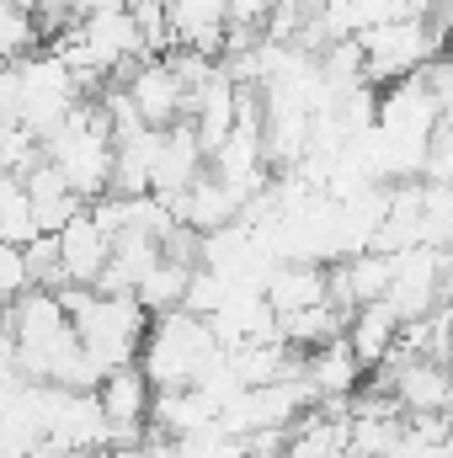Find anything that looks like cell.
I'll return each instance as SVG.
<instances>
[{
  "label": "cell",
  "instance_id": "obj_1",
  "mask_svg": "<svg viewBox=\"0 0 453 458\" xmlns=\"http://www.w3.org/2000/svg\"><path fill=\"white\" fill-rule=\"evenodd\" d=\"M5 310H11V357L27 378L70 384V389H97L102 384V368L86 357L59 288H21Z\"/></svg>",
  "mask_w": 453,
  "mask_h": 458
},
{
  "label": "cell",
  "instance_id": "obj_2",
  "mask_svg": "<svg viewBox=\"0 0 453 458\" xmlns=\"http://www.w3.org/2000/svg\"><path fill=\"white\" fill-rule=\"evenodd\" d=\"M70 320H75V336L86 346V357L107 373L123 362H139V346L150 331V310L133 299V293H107V288H59Z\"/></svg>",
  "mask_w": 453,
  "mask_h": 458
},
{
  "label": "cell",
  "instance_id": "obj_3",
  "mask_svg": "<svg viewBox=\"0 0 453 458\" xmlns=\"http://www.w3.org/2000/svg\"><path fill=\"white\" fill-rule=\"evenodd\" d=\"M113 155L117 144H113V123L102 113V102H81L59 128L43 133V160L70 182V192L81 203H91V198H102L113 187Z\"/></svg>",
  "mask_w": 453,
  "mask_h": 458
},
{
  "label": "cell",
  "instance_id": "obj_4",
  "mask_svg": "<svg viewBox=\"0 0 453 458\" xmlns=\"http://www.w3.org/2000/svg\"><path fill=\"white\" fill-rule=\"evenodd\" d=\"M225 357V346L214 336V326L192 310H166V315H150V331L139 346V368L155 389H182V384H198L214 362Z\"/></svg>",
  "mask_w": 453,
  "mask_h": 458
},
{
  "label": "cell",
  "instance_id": "obj_5",
  "mask_svg": "<svg viewBox=\"0 0 453 458\" xmlns=\"http://www.w3.org/2000/svg\"><path fill=\"white\" fill-rule=\"evenodd\" d=\"M352 43L363 54V81L368 86H395L406 75H422L443 54L449 32H443L438 16H395V21H379V27L357 32Z\"/></svg>",
  "mask_w": 453,
  "mask_h": 458
},
{
  "label": "cell",
  "instance_id": "obj_6",
  "mask_svg": "<svg viewBox=\"0 0 453 458\" xmlns=\"http://www.w3.org/2000/svg\"><path fill=\"white\" fill-rule=\"evenodd\" d=\"M123 97L150 128H171V123L187 117V81H182L171 54H144L123 75Z\"/></svg>",
  "mask_w": 453,
  "mask_h": 458
},
{
  "label": "cell",
  "instance_id": "obj_7",
  "mask_svg": "<svg viewBox=\"0 0 453 458\" xmlns=\"http://www.w3.org/2000/svg\"><path fill=\"white\" fill-rule=\"evenodd\" d=\"M59 245V288H97L113 256V229H102V219L91 208H81L70 225L54 234Z\"/></svg>",
  "mask_w": 453,
  "mask_h": 458
},
{
  "label": "cell",
  "instance_id": "obj_8",
  "mask_svg": "<svg viewBox=\"0 0 453 458\" xmlns=\"http://www.w3.org/2000/svg\"><path fill=\"white\" fill-rule=\"evenodd\" d=\"M97 400H102V411H107L113 443H144V437H150V400H155V384L144 378L139 362L107 368L102 384H97Z\"/></svg>",
  "mask_w": 453,
  "mask_h": 458
},
{
  "label": "cell",
  "instance_id": "obj_9",
  "mask_svg": "<svg viewBox=\"0 0 453 458\" xmlns=\"http://www.w3.org/2000/svg\"><path fill=\"white\" fill-rule=\"evenodd\" d=\"M203 165H209V155H203V144H198L187 117L171 123V128H155V155H150V192L155 198L171 203Z\"/></svg>",
  "mask_w": 453,
  "mask_h": 458
},
{
  "label": "cell",
  "instance_id": "obj_10",
  "mask_svg": "<svg viewBox=\"0 0 453 458\" xmlns=\"http://www.w3.org/2000/svg\"><path fill=\"white\" fill-rule=\"evenodd\" d=\"M171 214H176V225H187V229H198V234H209V229H225L235 225L240 214H245V198L240 192H229L225 182L203 165L176 198H171Z\"/></svg>",
  "mask_w": 453,
  "mask_h": 458
},
{
  "label": "cell",
  "instance_id": "obj_11",
  "mask_svg": "<svg viewBox=\"0 0 453 458\" xmlns=\"http://www.w3.org/2000/svg\"><path fill=\"white\" fill-rule=\"evenodd\" d=\"M261 293H267L272 315L283 320V315H299L310 304H326L331 299V272H326V261H278L267 272Z\"/></svg>",
  "mask_w": 453,
  "mask_h": 458
},
{
  "label": "cell",
  "instance_id": "obj_12",
  "mask_svg": "<svg viewBox=\"0 0 453 458\" xmlns=\"http://www.w3.org/2000/svg\"><path fill=\"white\" fill-rule=\"evenodd\" d=\"M219 421V405L198 389V384H182V389H155L150 400V432L155 437H192V432H209Z\"/></svg>",
  "mask_w": 453,
  "mask_h": 458
},
{
  "label": "cell",
  "instance_id": "obj_13",
  "mask_svg": "<svg viewBox=\"0 0 453 458\" xmlns=\"http://www.w3.org/2000/svg\"><path fill=\"white\" fill-rule=\"evenodd\" d=\"M166 21H171V43L176 48H198V54H225L229 32V0H166Z\"/></svg>",
  "mask_w": 453,
  "mask_h": 458
},
{
  "label": "cell",
  "instance_id": "obj_14",
  "mask_svg": "<svg viewBox=\"0 0 453 458\" xmlns=\"http://www.w3.org/2000/svg\"><path fill=\"white\" fill-rule=\"evenodd\" d=\"M304 384L315 389V400L326 405V400H346L357 384H363V362L352 357V346H346V336H337V342H321V346H310L304 352Z\"/></svg>",
  "mask_w": 453,
  "mask_h": 458
},
{
  "label": "cell",
  "instance_id": "obj_15",
  "mask_svg": "<svg viewBox=\"0 0 453 458\" xmlns=\"http://www.w3.org/2000/svg\"><path fill=\"white\" fill-rule=\"evenodd\" d=\"M346 346H352V357L363 362V368H384L389 362V352L400 342V315L384 304V299H373V304H357L352 315H346Z\"/></svg>",
  "mask_w": 453,
  "mask_h": 458
},
{
  "label": "cell",
  "instance_id": "obj_16",
  "mask_svg": "<svg viewBox=\"0 0 453 458\" xmlns=\"http://www.w3.org/2000/svg\"><path fill=\"white\" fill-rule=\"evenodd\" d=\"M27 192H32V214H38V229H43V234H59V229L86 208V203L70 192V182H64L48 160H38V165L27 171Z\"/></svg>",
  "mask_w": 453,
  "mask_h": 458
},
{
  "label": "cell",
  "instance_id": "obj_17",
  "mask_svg": "<svg viewBox=\"0 0 453 458\" xmlns=\"http://www.w3.org/2000/svg\"><path fill=\"white\" fill-rule=\"evenodd\" d=\"M192 267H198V261H176V256H160V261L144 272V283L133 288V299H139L150 315L182 310V293H187V277H192Z\"/></svg>",
  "mask_w": 453,
  "mask_h": 458
},
{
  "label": "cell",
  "instance_id": "obj_18",
  "mask_svg": "<svg viewBox=\"0 0 453 458\" xmlns=\"http://www.w3.org/2000/svg\"><path fill=\"white\" fill-rule=\"evenodd\" d=\"M43 229L32 214V192H27V176L16 171H0V240L5 245H32Z\"/></svg>",
  "mask_w": 453,
  "mask_h": 458
},
{
  "label": "cell",
  "instance_id": "obj_19",
  "mask_svg": "<svg viewBox=\"0 0 453 458\" xmlns=\"http://www.w3.org/2000/svg\"><path fill=\"white\" fill-rule=\"evenodd\" d=\"M21 288H32L27 256H21V245H5V240H0V304H11Z\"/></svg>",
  "mask_w": 453,
  "mask_h": 458
},
{
  "label": "cell",
  "instance_id": "obj_20",
  "mask_svg": "<svg viewBox=\"0 0 453 458\" xmlns=\"http://www.w3.org/2000/svg\"><path fill=\"white\" fill-rule=\"evenodd\" d=\"M278 5H283V0H229V27H256V32H267V21H272Z\"/></svg>",
  "mask_w": 453,
  "mask_h": 458
},
{
  "label": "cell",
  "instance_id": "obj_21",
  "mask_svg": "<svg viewBox=\"0 0 453 458\" xmlns=\"http://www.w3.org/2000/svg\"><path fill=\"white\" fill-rule=\"evenodd\" d=\"M91 458H150V443H107V448H97Z\"/></svg>",
  "mask_w": 453,
  "mask_h": 458
},
{
  "label": "cell",
  "instance_id": "obj_22",
  "mask_svg": "<svg viewBox=\"0 0 453 458\" xmlns=\"http://www.w3.org/2000/svg\"><path fill=\"white\" fill-rule=\"evenodd\" d=\"M48 458H91V454H48Z\"/></svg>",
  "mask_w": 453,
  "mask_h": 458
}]
</instances>
